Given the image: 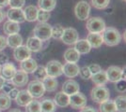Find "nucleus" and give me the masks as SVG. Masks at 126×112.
<instances>
[{"instance_id":"nucleus-35","label":"nucleus","mask_w":126,"mask_h":112,"mask_svg":"<svg viewBox=\"0 0 126 112\" xmlns=\"http://www.w3.org/2000/svg\"><path fill=\"white\" fill-rule=\"evenodd\" d=\"M33 75H34V78L38 80H41L42 81L43 79H45L47 77V73H46V69L44 66L42 65H40V66H37V68L35 69V71L33 72Z\"/></svg>"},{"instance_id":"nucleus-2","label":"nucleus","mask_w":126,"mask_h":112,"mask_svg":"<svg viewBox=\"0 0 126 112\" xmlns=\"http://www.w3.org/2000/svg\"><path fill=\"white\" fill-rule=\"evenodd\" d=\"M34 37L41 39L42 41H46L51 38L52 26L47 22H39L33 30Z\"/></svg>"},{"instance_id":"nucleus-31","label":"nucleus","mask_w":126,"mask_h":112,"mask_svg":"<svg viewBox=\"0 0 126 112\" xmlns=\"http://www.w3.org/2000/svg\"><path fill=\"white\" fill-rule=\"evenodd\" d=\"M41 107H42V112H55L57 106L55 102L52 99L45 98L41 102Z\"/></svg>"},{"instance_id":"nucleus-39","label":"nucleus","mask_w":126,"mask_h":112,"mask_svg":"<svg viewBox=\"0 0 126 112\" xmlns=\"http://www.w3.org/2000/svg\"><path fill=\"white\" fill-rule=\"evenodd\" d=\"M78 75L83 80H89L90 77H91V73L89 69V66H83L82 68H80Z\"/></svg>"},{"instance_id":"nucleus-28","label":"nucleus","mask_w":126,"mask_h":112,"mask_svg":"<svg viewBox=\"0 0 126 112\" xmlns=\"http://www.w3.org/2000/svg\"><path fill=\"white\" fill-rule=\"evenodd\" d=\"M7 44L11 49H15L17 47H19V46H21L22 44H23V37L18 33L12 34V35H9V37L7 38Z\"/></svg>"},{"instance_id":"nucleus-40","label":"nucleus","mask_w":126,"mask_h":112,"mask_svg":"<svg viewBox=\"0 0 126 112\" xmlns=\"http://www.w3.org/2000/svg\"><path fill=\"white\" fill-rule=\"evenodd\" d=\"M26 3V0H9V5L11 8L15 9H22Z\"/></svg>"},{"instance_id":"nucleus-45","label":"nucleus","mask_w":126,"mask_h":112,"mask_svg":"<svg viewBox=\"0 0 126 112\" xmlns=\"http://www.w3.org/2000/svg\"><path fill=\"white\" fill-rule=\"evenodd\" d=\"M18 92H19V90L16 89V88H13V89L8 93V95H9V97L11 98V100H15V98H16V96H17V94H18Z\"/></svg>"},{"instance_id":"nucleus-4","label":"nucleus","mask_w":126,"mask_h":112,"mask_svg":"<svg viewBox=\"0 0 126 112\" xmlns=\"http://www.w3.org/2000/svg\"><path fill=\"white\" fill-rule=\"evenodd\" d=\"M110 92L107 88L105 86H96L90 92V97L95 103H103L105 100L109 99Z\"/></svg>"},{"instance_id":"nucleus-6","label":"nucleus","mask_w":126,"mask_h":112,"mask_svg":"<svg viewBox=\"0 0 126 112\" xmlns=\"http://www.w3.org/2000/svg\"><path fill=\"white\" fill-rule=\"evenodd\" d=\"M27 92L32 96V98H41L44 94V87L41 80H33L28 83Z\"/></svg>"},{"instance_id":"nucleus-5","label":"nucleus","mask_w":126,"mask_h":112,"mask_svg":"<svg viewBox=\"0 0 126 112\" xmlns=\"http://www.w3.org/2000/svg\"><path fill=\"white\" fill-rule=\"evenodd\" d=\"M74 13L78 20L86 21L89 19L90 14V6L87 1H79L74 7Z\"/></svg>"},{"instance_id":"nucleus-42","label":"nucleus","mask_w":126,"mask_h":112,"mask_svg":"<svg viewBox=\"0 0 126 112\" xmlns=\"http://www.w3.org/2000/svg\"><path fill=\"white\" fill-rule=\"evenodd\" d=\"M13 88H15V86L13 85L12 83L11 84V83H6V82H5L1 90L3 91V92H4V93H7V94H8V93H9V92H11Z\"/></svg>"},{"instance_id":"nucleus-20","label":"nucleus","mask_w":126,"mask_h":112,"mask_svg":"<svg viewBox=\"0 0 126 112\" xmlns=\"http://www.w3.org/2000/svg\"><path fill=\"white\" fill-rule=\"evenodd\" d=\"M38 64L37 62L32 58H28L21 62V64H20V67H21V70H23L24 72H26L27 74L29 73H33L35 69L37 68Z\"/></svg>"},{"instance_id":"nucleus-38","label":"nucleus","mask_w":126,"mask_h":112,"mask_svg":"<svg viewBox=\"0 0 126 112\" xmlns=\"http://www.w3.org/2000/svg\"><path fill=\"white\" fill-rule=\"evenodd\" d=\"M51 14L49 11L42 10H38V14H37V20L40 22H46V21L50 19Z\"/></svg>"},{"instance_id":"nucleus-27","label":"nucleus","mask_w":126,"mask_h":112,"mask_svg":"<svg viewBox=\"0 0 126 112\" xmlns=\"http://www.w3.org/2000/svg\"><path fill=\"white\" fill-rule=\"evenodd\" d=\"M53 101L55 102L56 106H58V107H66L67 106H69V95L63 92H59L55 95V98Z\"/></svg>"},{"instance_id":"nucleus-1","label":"nucleus","mask_w":126,"mask_h":112,"mask_svg":"<svg viewBox=\"0 0 126 112\" xmlns=\"http://www.w3.org/2000/svg\"><path fill=\"white\" fill-rule=\"evenodd\" d=\"M102 37L104 43L109 47L117 46L121 41V34L115 27H105V29L103 31Z\"/></svg>"},{"instance_id":"nucleus-36","label":"nucleus","mask_w":126,"mask_h":112,"mask_svg":"<svg viewBox=\"0 0 126 112\" xmlns=\"http://www.w3.org/2000/svg\"><path fill=\"white\" fill-rule=\"evenodd\" d=\"M91 4L97 10H105L109 6L110 0H91Z\"/></svg>"},{"instance_id":"nucleus-9","label":"nucleus","mask_w":126,"mask_h":112,"mask_svg":"<svg viewBox=\"0 0 126 112\" xmlns=\"http://www.w3.org/2000/svg\"><path fill=\"white\" fill-rule=\"evenodd\" d=\"M60 39L66 45H74L78 40V32L76 31V29H74L73 27L66 28L64 29Z\"/></svg>"},{"instance_id":"nucleus-17","label":"nucleus","mask_w":126,"mask_h":112,"mask_svg":"<svg viewBox=\"0 0 126 112\" xmlns=\"http://www.w3.org/2000/svg\"><path fill=\"white\" fill-rule=\"evenodd\" d=\"M87 40L89 43L90 47L94 49H98L102 46L104 43L103 41V37L99 33H89L87 37Z\"/></svg>"},{"instance_id":"nucleus-13","label":"nucleus","mask_w":126,"mask_h":112,"mask_svg":"<svg viewBox=\"0 0 126 112\" xmlns=\"http://www.w3.org/2000/svg\"><path fill=\"white\" fill-rule=\"evenodd\" d=\"M27 82H28V75L27 73L24 72L23 70L16 71L15 75L11 79V83L16 87L26 86Z\"/></svg>"},{"instance_id":"nucleus-18","label":"nucleus","mask_w":126,"mask_h":112,"mask_svg":"<svg viewBox=\"0 0 126 112\" xmlns=\"http://www.w3.org/2000/svg\"><path fill=\"white\" fill-rule=\"evenodd\" d=\"M32 99L33 98L29 94L27 90H22V91H19V92H18V94L15 98V101L17 103V105H19L20 107H26Z\"/></svg>"},{"instance_id":"nucleus-15","label":"nucleus","mask_w":126,"mask_h":112,"mask_svg":"<svg viewBox=\"0 0 126 112\" xmlns=\"http://www.w3.org/2000/svg\"><path fill=\"white\" fill-rule=\"evenodd\" d=\"M16 67L14 66V64L12 63H6L3 64V66L1 67V74L2 77L7 80H11V79L13 78V76L16 73Z\"/></svg>"},{"instance_id":"nucleus-3","label":"nucleus","mask_w":126,"mask_h":112,"mask_svg":"<svg viewBox=\"0 0 126 112\" xmlns=\"http://www.w3.org/2000/svg\"><path fill=\"white\" fill-rule=\"evenodd\" d=\"M86 28L89 33L101 34L105 29V22L100 17H91L88 19L86 23Z\"/></svg>"},{"instance_id":"nucleus-22","label":"nucleus","mask_w":126,"mask_h":112,"mask_svg":"<svg viewBox=\"0 0 126 112\" xmlns=\"http://www.w3.org/2000/svg\"><path fill=\"white\" fill-rule=\"evenodd\" d=\"M64 60L66 63H77L80 59V53L74 48L67 49L64 52Z\"/></svg>"},{"instance_id":"nucleus-47","label":"nucleus","mask_w":126,"mask_h":112,"mask_svg":"<svg viewBox=\"0 0 126 112\" xmlns=\"http://www.w3.org/2000/svg\"><path fill=\"white\" fill-rule=\"evenodd\" d=\"M80 112H98L95 108H93L92 107H85L81 109Z\"/></svg>"},{"instance_id":"nucleus-51","label":"nucleus","mask_w":126,"mask_h":112,"mask_svg":"<svg viewBox=\"0 0 126 112\" xmlns=\"http://www.w3.org/2000/svg\"><path fill=\"white\" fill-rule=\"evenodd\" d=\"M9 112H22L20 109H18V108H14V109H11V111H9Z\"/></svg>"},{"instance_id":"nucleus-23","label":"nucleus","mask_w":126,"mask_h":112,"mask_svg":"<svg viewBox=\"0 0 126 112\" xmlns=\"http://www.w3.org/2000/svg\"><path fill=\"white\" fill-rule=\"evenodd\" d=\"M20 31V26H19V23L15 22V21H7L3 25V32L4 34H7L8 36L9 35H12V34H16V33H19Z\"/></svg>"},{"instance_id":"nucleus-14","label":"nucleus","mask_w":126,"mask_h":112,"mask_svg":"<svg viewBox=\"0 0 126 112\" xmlns=\"http://www.w3.org/2000/svg\"><path fill=\"white\" fill-rule=\"evenodd\" d=\"M79 69V66L75 63H66L62 66V73L67 78L73 79L78 76Z\"/></svg>"},{"instance_id":"nucleus-11","label":"nucleus","mask_w":126,"mask_h":112,"mask_svg":"<svg viewBox=\"0 0 126 112\" xmlns=\"http://www.w3.org/2000/svg\"><path fill=\"white\" fill-rule=\"evenodd\" d=\"M6 16L10 21H15L18 23H21L26 21L25 19V14L24 10L22 9H15V8H11L9 10L7 11Z\"/></svg>"},{"instance_id":"nucleus-46","label":"nucleus","mask_w":126,"mask_h":112,"mask_svg":"<svg viewBox=\"0 0 126 112\" xmlns=\"http://www.w3.org/2000/svg\"><path fill=\"white\" fill-rule=\"evenodd\" d=\"M8 62H9V57H8V55L0 51V64H6V63H8Z\"/></svg>"},{"instance_id":"nucleus-48","label":"nucleus","mask_w":126,"mask_h":112,"mask_svg":"<svg viewBox=\"0 0 126 112\" xmlns=\"http://www.w3.org/2000/svg\"><path fill=\"white\" fill-rule=\"evenodd\" d=\"M9 6V0H0V9Z\"/></svg>"},{"instance_id":"nucleus-37","label":"nucleus","mask_w":126,"mask_h":112,"mask_svg":"<svg viewBox=\"0 0 126 112\" xmlns=\"http://www.w3.org/2000/svg\"><path fill=\"white\" fill-rule=\"evenodd\" d=\"M63 31H64V28L60 24H56L54 27H52L51 37L55 38V39H60L63 34Z\"/></svg>"},{"instance_id":"nucleus-21","label":"nucleus","mask_w":126,"mask_h":112,"mask_svg":"<svg viewBox=\"0 0 126 112\" xmlns=\"http://www.w3.org/2000/svg\"><path fill=\"white\" fill-rule=\"evenodd\" d=\"M90 79L92 80V82L96 84L97 86H104L106 84V82L108 81L107 80V77H106V73H105V70H100L99 72L92 74Z\"/></svg>"},{"instance_id":"nucleus-7","label":"nucleus","mask_w":126,"mask_h":112,"mask_svg":"<svg viewBox=\"0 0 126 112\" xmlns=\"http://www.w3.org/2000/svg\"><path fill=\"white\" fill-rule=\"evenodd\" d=\"M69 105L74 109H82L87 106V97L81 92H75L69 95Z\"/></svg>"},{"instance_id":"nucleus-25","label":"nucleus","mask_w":126,"mask_h":112,"mask_svg":"<svg viewBox=\"0 0 126 112\" xmlns=\"http://www.w3.org/2000/svg\"><path fill=\"white\" fill-rule=\"evenodd\" d=\"M43 87H44V90L47 92H55L58 89V80H56V78H52V77H49L47 76L45 79H43L42 80Z\"/></svg>"},{"instance_id":"nucleus-44","label":"nucleus","mask_w":126,"mask_h":112,"mask_svg":"<svg viewBox=\"0 0 126 112\" xmlns=\"http://www.w3.org/2000/svg\"><path fill=\"white\" fill-rule=\"evenodd\" d=\"M7 46H8V44H7V38L4 36H1L0 35V51H2Z\"/></svg>"},{"instance_id":"nucleus-10","label":"nucleus","mask_w":126,"mask_h":112,"mask_svg":"<svg viewBox=\"0 0 126 112\" xmlns=\"http://www.w3.org/2000/svg\"><path fill=\"white\" fill-rule=\"evenodd\" d=\"M122 71H123V69H121L120 66H117V65H111V66H109L107 68V70L105 71L106 77H107V80L110 81V82L116 83L117 81L121 80Z\"/></svg>"},{"instance_id":"nucleus-26","label":"nucleus","mask_w":126,"mask_h":112,"mask_svg":"<svg viewBox=\"0 0 126 112\" xmlns=\"http://www.w3.org/2000/svg\"><path fill=\"white\" fill-rule=\"evenodd\" d=\"M24 14H25V19L27 21H37V14H38L37 7L33 5L27 6L26 9L24 10Z\"/></svg>"},{"instance_id":"nucleus-53","label":"nucleus","mask_w":126,"mask_h":112,"mask_svg":"<svg viewBox=\"0 0 126 112\" xmlns=\"http://www.w3.org/2000/svg\"><path fill=\"white\" fill-rule=\"evenodd\" d=\"M0 112H1V110H0Z\"/></svg>"},{"instance_id":"nucleus-43","label":"nucleus","mask_w":126,"mask_h":112,"mask_svg":"<svg viewBox=\"0 0 126 112\" xmlns=\"http://www.w3.org/2000/svg\"><path fill=\"white\" fill-rule=\"evenodd\" d=\"M89 71H90L91 75H92V74L97 73V72H99L100 70H102V68H101V66L99 65V64H90V65L89 66Z\"/></svg>"},{"instance_id":"nucleus-16","label":"nucleus","mask_w":126,"mask_h":112,"mask_svg":"<svg viewBox=\"0 0 126 112\" xmlns=\"http://www.w3.org/2000/svg\"><path fill=\"white\" fill-rule=\"evenodd\" d=\"M79 84L77 83V81H75L74 80H66L62 85V92L67 93L68 95L74 94L75 92H79Z\"/></svg>"},{"instance_id":"nucleus-29","label":"nucleus","mask_w":126,"mask_h":112,"mask_svg":"<svg viewBox=\"0 0 126 112\" xmlns=\"http://www.w3.org/2000/svg\"><path fill=\"white\" fill-rule=\"evenodd\" d=\"M38 6L40 10L45 11H52L57 6V0H39Z\"/></svg>"},{"instance_id":"nucleus-50","label":"nucleus","mask_w":126,"mask_h":112,"mask_svg":"<svg viewBox=\"0 0 126 112\" xmlns=\"http://www.w3.org/2000/svg\"><path fill=\"white\" fill-rule=\"evenodd\" d=\"M6 82V80L2 77V76H0V90L2 89V87L4 85V83Z\"/></svg>"},{"instance_id":"nucleus-19","label":"nucleus","mask_w":126,"mask_h":112,"mask_svg":"<svg viewBox=\"0 0 126 112\" xmlns=\"http://www.w3.org/2000/svg\"><path fill=\"white\" fill-rule=\"evenodd\" d=\"M26 46L30 51L38 52L42 49V41L36 37H28Z\"/></svg>"},{"instance_id":"nucleus-8","label":"nucleus","mask_w":126,"mask_h":112,"mask_svg":"<svg viewBox=\"0 0 126 112\" xmlns=\"http://www.w3.org/2000/svg\"><path fill=\"white\" fill-rule=\"evenodd\" d=\"M62 66V64L59 61H57V60L49 61L45 67L47 76L52 77V78H58L59 76H61L63 74Z\"/></svg>"},{"instance_id":"nucleus-33","label":"nucleus","mask_w":126,"mask_h":112,"mask_svg":"<svg viewBox=\"0 0 126 112\" xmlns=\"http://www.w3.org/2000/svg\"><path fill=\"white\" fill-rule=\"evenodd\" d=\"M26 112H42L41 102L32 99L26 106Z\"/></svg>"},{"instance_id":"nucleus-32","label":"nucleus","mask_w":126,"mask_h":112,"mask_svg":"<svg viewBox=\"0 0 126 112\" xmlns=\"http://www.w3.org/2000/svg\"><path fill=\"white\" fill-rule=\"evenodd\" d=\"M118 112H126V98L124 95H119L114 100Z\"/></svg>"},{"instance_id":"nucleus-30","label":"nucleus","mask_w":126,"mask_h":112,"mask_svg":"<svg viewBox=\"0 0 126 112\" xmlns=\"http://www.w3.org/2000/svg\"><path fill=\"white\" fill-rule=\"evenodd\" d=\"M99 111L100 112H117L114 100L107 99V100H105V102L101 103L100 107H99Z\"/></svg>"},{"instance_id":"nucleus-12","label":"nucleus","mask_w":126,"mask_h":112,"mask_svg":"<svg viewBox=\"0 0 126 112\" xmlns=\"http://www.w3.org/2000/svg\"><path fill=\"white\" fill-rule=\"evenodd\" d=\"M13 56H14V59L18 62H23L26 59L30 58L31 56V51L27 49L26 46H19L17 48L14 49L13 51Z\"/></svg>"},{"instance_id":"nucleus-52","label":"nucleus","mask_w":126,"mask_h":112,"mask_svg":"<svg viewBox=\"0 0 126 112\" xmlns=\"http://www.w3.org/2000/svg\"><path fill=\"white\" fill-rule=\"evenodd\" d=\"M0 71H1V65H0Z\"/></svg>"},{"instance_id":"nucleus-24","label":"nucleus","mask_w":126,"mask_h":112,"mask_svg":"<svg viewBox=\"0 0 126 112\" xmlns=\"http://www.w3.org/2000/svg\"><path fill=\"white\" fill-rule=\"evenodd\" d=\"M74 49L80 54H87L90 51L91 47L87 39H78L74 43Z\"/></svg>"},{"instance_id":"nucleus-41","label":"nucleus","mask_w":126,"mask_h":112,"mask_svg":"<svg viewBox=\"0 0 126 112\" xmlns=\"http://www.w3.org/2000/svg\"><path fill=\"white\" fill-rule=\"evenodd\" d=\"M115 89L119 92H125V80H120L119 81L116 82Z\"/></svg>"},{"instance_id":"nucleus-34","label":"nucleus","mask_w":126,"mask_h":112,"mask_svg":"<svg viewBox=\"0 0 126 112\" xmlns=\"http://www.w3.org/2000/svg\"><path fill=\"white\" fill-rule=\"evenodd\" d=\"M11 100L7 93L0 94V110H7L11 107Z\"/></svg>"},{"instance_id":"nucleus-49","label":"nucleus","mask_w":126,"mask_h":112,"mask_svg":"<svg viewBox=\"0 0 126 112\" xmlns=\"http://www.w3.org/2000/svg\"><path fill=\"white\" fill-rule=\"evenodd\" d=\"M5 17H6V13H5V12H4L3 10H2L1 9H0V22H1V21H4Z\"/></svg>"}]
</instances>
